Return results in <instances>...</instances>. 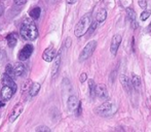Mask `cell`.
I'll return each mask as SVG.
<instances>
[{
  "label": "cell",
  "instance_id": "f1b7e54d",
  "mask_svg": "<svg viewBox=\"0 0 151 132\" xmlns=\"http://www.w3.org/2000/svg\"><path fill=\"white\" fill-rule=\"evenodd\" d=\"M76 1H77V0H67V3H69V4H74Z\"/></svg>",
  "mask_w": 151,
  "mask_h": 132
},
{
  "label": "cell",
  "instance_id": "8992f818",
  "mask_svg": "<svg viewBox=\"0 0 151 132\" xmlns=\"http://www.w3.org/2000/svg\"><path fill=\"white\" fill-rule=\"evenodd\" d=\"M121 40H122V37H121L120 34H114L113 37H112L111 44H110V52L113 56H115L116 53H117V50L121 44Z\"/></svg>",
  "mask_w": 151,
  "mask_h": 132
},
{
  "label": "cell",
  "instance_id": "ac0fdd59",
  "mask_svg": "<svg viewBox=\"0 0 151 132\" xmlns=\"http://www.w3.org/2000/svg\"><path fill=\"white\" fill-rule=\"evenodd\" d=\"M106 17H107V12H106L104 8H102V9H100L99 12H98L97 17H96L97 22H99V23L104 22V21L106 20Z\"/></svg>",
  "mask_w": 151,
  "mask_h": 132
},
{
  "label": "cell",
  "instance_id": "9c48e42d",
  "mask_svg": "<svg viewBox=\"0 0 151 132\" xmlns=\"http://www.w3.org/2000/svg\"><path fill=\"white\" fill-rule=\"evenodd\" d=\"M55 57H56V50H55L52 46L46 49L43 52V55H42V59H43L44 61H46V62L52 61Z\"/></svg>",
  "mask_w": 151,
  "mask_h": 132
},
{
  "label": "cell",
  "instance_id": "4fadbf2b",
  "mask_svg": "<svg viewBox=\"0 0 151 132\" xmlns=\"http://www.w3.org/2000/svg\"><path fill=\"white\" fill-rule=\"evenodd\" d=\"M120 83L121 85H122L123 88L127 90V92L131 93L132 92V88H133V85H132V82L129 81V78H127V75H124V74H122V75H120Z\"/></svg>",
  "mask_w": 151,
  "mask_h": 132
},
{
  "label": "cell",
  "instance_id": "7a4b0ae2",
  "mask_svg": "<svg viewBox=\"0 0 151 132\" xmlns=\"http://www.w3.org/2000/svg\"><path fill=\"white\" fill-rule=\"evenodd\" d=\"M91 24V15H86V16H83L75 26V29H74L75 35L78 36V37L84 35V34L86 33V31L88 30V28H90Z\"/></svg>",
  "mask_w": 151,
  "mask_h": 132
},
{
  "label": "cell",
  "instance_id": "52a82bcc",
  "mask_svg": "<svg viewBox=\"0 0 151 132\" xmlns=\"http://www.w3.org/2000/svg\"><path fill=\"white\" fill-rule=\"evenodd\" d=\"M95 94L96 96H98L100 99L102 100H106L108 98V91H107V88H106L105 85H97L96 86V89H95Z\"/></svg>",
  "mask_w": 151,
  "mask_h": 132
},
{
  "label": "cell",
  "instance_id": "4dcf8cb0",
  "mask_svg": "<svg viewBox=\"0 0 151 132\" xmlns=\"http://www.w3.org/2000/svg\"><path fill=\"white\" fill-rule=\"evenodd\" d=\"M4 105H5V103H4L2 100H0V107H2V106H4Z\"/></svg>",
  "mask_w": 151,
  "mask_h": 132
},
{
  "label": "cell",
  "instance_id": "30bf717a",
  "mask_svg": "<svg viewBox=\"0 0 151 132\" xmlns=\"http://www.w3.org/2000/svg\"><path fill=\"white\" fill-rule=\"evenodd\" d=\"M1 80H2V83H3V85L10 87V88L12 89V91H14V92H16V91H17V84L14 83V78H12V76H9L8 74L4 73L3 75H2Z\"/></svg>",
  "mask_w": 151,
  "mask_h": 132
},
{
  "label": "cell",
  "instance_id": "9a60e30c",
  "mask_svg": "<svg viewBox=\"0 0 151 132\" xmlns=\"http://www.w3.org/2000/svg\"><path fill=\"white\" fill-rule=\"evenodd\" d=\"M127 16H129V20L131 22L132 26L133 28H137L138 27V23H137V15H136L135 10L132 9V8H127Z\"/></svg>",
  "mask_w": 151,
  "mask_h": 132
},
{
  "label": "cell",
  "instance_id": "ffe728a7",
  "mask_svg": "<svg viewBox=\"0 0 151 132\" xmlns=\"http://www.w3.org/2000/svg\"><path fill=\"white\" fill-rule=\"evenodd\" d=\"M40 87H41V85L39 84V83H33L30 88V95L32 97L35 96V95H37V93L39 92L40 90Z\"/></svg>",
  "mask_w": 151,
  "mask_h": 132
},
{
  "label": "cell",
  "instance_id": "e0dca14e",
  "mask_svg": "<svg viewBox=\"0 0 151 132\" xmlns=\"http://www.w3.org/2000/svg\"><path fill=\"white\" fill-rule=\"evenodd\" d=\"M6 39H7L8 46H9V48H14V46L17 44V42H18V34L10 33L9 35L6 37Z\"/></svg>",
  "mask_w": 151,
  "mask_h": 132
},
{
  "label": "cell",
  "instance_id": "7402d4cb",
  "mask_svg": "<svg viewBox=\"0 0 151 132\" xmlns=\"http://www.w3.org/2000/svg\"><path fill=\"white\" fill-rule=\"evenodd\" d=\"M88 88H90V95L91 97H95L96 94H95V89H96V84L93 80H90L88 81Z\"/></svg>",
  "mask_w": 151,
  "mask_h": 132
},
{
  "label": "cell",
  "instance_id": "d6986e66",
  "mask_svg": "<svg viewBox=\"0 0 151 132\" xmlns=\"http://www.w3.org/2000/svg\"><path fill=\"white\" fill-rule=\"evenodd\" d=\"M40 14H41V9H40V7H34V8H32L30 12H29L30 17L32 19H34V20H38L39 17H40Z\"/></svg>",
  "mask_w": 151,
  "mask_h": 132
},
{
  "label": "cell",
  "instance_id": "3957f363",
  "mask_svg": "<svg viewBox=\"0 0 151 132\" xmlns=\"http://www.w3.org/2000/svg\"><path fill=\"white\" fill-rule=\"evenodd\" d=\"M115 112H116V106L109 101L104 102L103 104H101V105L97 108V114L102 117L112 116Z\"/></svg>",
  "mask_w": 151,
  "mask_h": 132
},
{
  "label": "cell",
  "instance_id": "5b68a950",
  "mask_svg": "<svg viewBox=\"0 0 151 132\" xmlns=\"http://www.w3.org/2000/svg\"><path fill=\"white\" fill-rule=\"evenodd\" d=\"M33 53V46L32 44H26L23 46V49L19 53V60L26 61L27 59L30 58V56Z\"/></svg>",
  "mask_w": 151,
  "mask_h": 132
},
{
  "label": "cell",
  "instance_id": "4316f807",
  "mask_svg": "<svg viewBox=\"0 0 151 132\" xmlns=\"http://www.w3.org/2000/svg\"><path fill=\"white\" fill-rule=\"evenodd\" d=\"M14 3L18 4V5H23V4H25L27 2V0H14Z\"/></svg>",
  "mask_w": 151,
  "mask_h": 132
},
{
  "label": "cell",
  "instance_id": "277c9868",
  "mask_svg": "<svg viewBox=\"0 0 151 132\" xmlns=\"http://www.w3.org/2000/svg\"><path fill=\"white\" fill-rule=\"evenodd\" d=\"M96 46H97V41H95V40H91V41H90L84 46V49L82 50V52L80 53V55H79L80 62H83L86 59L90 58L91 55H93V53L95 52Z\"/></svg>",
  "mask_w": 151,
  "mask_h": 132
},
{
  "label": "cell",
  "instance_id": "603a6c76",
  "mask_svg": "<svg viewBox=\"0 0 151 132\" xmlns=\"http://www.w3.org/2000/svg\"><path fill=\"white\" fill-rule=\"evenodd\" d=\"M5 73L8 74L9 76H12V78H14V69H12V64H7L5 67Z\"/></svg>",
  "mask_w": 151,
  "mask_h": 132
},
{
  "label": "cell",
  "instance_id": "8fae6325",
  "mask_svg": "<svg viewBox=\"0 0 151 132\" xmlns=\"http://www.w3.org/2000/svg\"><path fill=\"white\" fill-rule=\"evenodd\" d=\"M54 60V64H52V78H56V75L59 72V68H60V64H61V54L59 53L56 57H55Z\"/></svg>",
  "mask_w": 151,
  "mask_h": 132
},
{
  "label": "cell",
  "instance_id": "2e32d148",
  "mask_svg": "<svg viewBox=\"0 0 151 132\" xmlns=\"http://www.w3.org/2000/svg\"><path fill=\"white\" fill-rule=\"evenodd\" d=\"M12 69H14V75L19 78V76H21L25 72V65L21 62L16 63L12 66Z\"/></svg>",
  "mask_w": 151,
  "mask_h": 132
},
{
  "label": "cell",
  "instance_id": "5bb4252c",
  "mask_svg": "<svg viewBox=\"0 0 151 132\" xmlns=\"http://www.w3.org/2000/svg\"><path fill=\"white\" fill-rule=\"evenodd\" d=\"M22 112H23V106L21 105V104L17 105L16 107L14 108V110H12V115L9 116V122L10 123H14V121H16L17 119L20 117V115L22 114Z\"/></svg>",
  "mask_w": 151,
  "mask_h": 132
},
{
  "label": "cell",
  "instance_id": "83f0119b",
  "mask_svg": "<svg viewBox=\"0 0 151 132\" xmlns=\"http://www.w3.org/2000/svg\"><path fill=\"white\" fill-rule=\"evenodd\" d=\"M86 81V73H81V75H80V82L84 83Z\"/></svg>",
  "mask_w": 151,
  "mask_h": 132
},
{
  "label": "cell",
  "instance_id": "6da1fadb",
  "mask_svg": "<svg viewBox=\"0 0 151 132\" xmlns=\"http://www.w3.org/2000/svg\"><path fill=\"white\" fill-rule=\"evenodd\" d=\"M21 35L24 39L26 40H34L38 36V30L37 27L34 23L32 22H26L22 25L20 31Z\"/></svg>",
  "mask_w": 151,
  "mask_h": 132
},
{
  "label": "cell",
  "instance_id": "cb8c5ba5",
  "mask_svg": "<svg viewBox=\"0 0 151 132\" xmlns=\"http://www.w3.org/2000/svg\"><path fill=\"white\" fill-rule=\"evenodd\" d=\"M150 10H145V12H143L141 14V20L142 21H145V20H147L148 18H149V16H150Z\"/></svg>",
  "mask_w": 151,
  "mask_h": 132
},
{
  "label": "cell",
  "instance_id": "ba28073f",
  "mask_svg": "<svg viewBox=\"0 0 151 132\" xmlns=\"http://www.w3.org/2000/svg\"><path fill=\"white\" fill-rule=\"evenodd\" d=\"M14 91H12V89L10 88V87L8 86H5L4 85L3 88L1 89V96H0V100H2V101L5 103L6 101H8L10 98H12V96L14 95Z\"/></svg>",
  "mask_w": 151,
  "mask_h": 132
},
{
  "label": "cell",
  "instance_id": "d4e9b609",
  "mask_svg": "<svg viewBox=\"0 0 151 132\" xmlns=\"http://www.w3.org/2000/svg\"><path fill=\"white\" fill-rule=\"evenodd\" d=\"M36 131H37V132H39V131L50 132V129L48 128V127H46V126H40V127H38V128H36Z\"/></svg>",
  "mask_w": 151,
  "mask_h": 132
},
{
  "label": "cell",
  "instance_id": "44dd1931",
  "mask_svg": "<svg viewBox=\"0 0 151 132\" xmlns=\"http://www.w3.org/2000/svg\"><path fill=\"white\" fill-rule=\"evenodd\" d=\"M132 85L134 86L135 89H140L141 87V78L139 75H133V80H132Z\"/></svg>",
  "mask_w": 151,
  "mask_h": 132
},
{
  "label": "cell",
  "instance_id": "f546056e",
  "mask_svg": "<svg viewBox=\"0 0 151 132\" xmlns=\"http://www.w3.org/2000/svg\"><path fill=\"white\" fill-rule=\"evenodd\" d=\"M2 14H3V6L0 5V17L2 16Z\"/></svg>",
  "mask_w": 151,
  "mask_h": 132
},
{
  "label": "cell",
  "instance_id": "484cf974",
  "mask_svg": "<svg viewBox=\"0 0 151 132\" xmlns=\"http://www.w3.org/2000/svg\"><path fill=\"white\" fill-rule=\"evenodd\" d=\"M139 5L141 6L142 8H146L147 2H146V0H139Z\"/></svg>",
  "mask_w": 151,
  "mask_h": 132
},
{
  "label": "cell",
  "instance_id": "7c38bea8",
  "mask_svg": "<svg viewBox=\"0 0 151 132\" xmlns=\"http://www.w3.org/2000/svg\"><path fill=\"white\" fill-rule=\"evenodd\" d=\"M80 102L78 101L77 97L76 96H70L68 99V107L71 112H75L78 110V106H79Z\"/></svg>",
  "mask_w": 151,
  "mask_h": 132
}]
</instances>
